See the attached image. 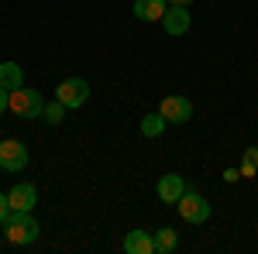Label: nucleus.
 Segmentation results:
<instances>
[{"mask_svg": "<svg viewBox=\"0 0 258 254\" xmlns=\"http://www.w3.org/2000/svg\"><path fill=\"white\" fill-rule=\"evenodd\" d=\"M0 230H4V237L14 244V247H28V244H35L41 234L38 220L31 213H21V210H11L7 213V220L0 223Z\"/></svg>", "mask_w": 258, "mask_h": 254, "instance_id": "1", "label": "nucleus"}, {"mask_svg": "<svg viewBox=\"0 0 258 254\" xmlns=\"http://www.w3.org/2000/svg\"><path fill=\"white\" fill-rule=\"evenodd\" d=\"M7 110H11V114H18L21 120H38L41 114H45V97H41L38 90L21 86V90H14V93H11Z\"/></svg>", "mask_w": 258, "mask_h": 254, "instance_id": "2", "label": "nucleus"}, {"mask_svg": "<svg viewBox=\"0 0 258 254\" xmlns=\"http://www.w3.org/2000/svg\"><path fill=\"white\" fill-rule=\"evenodd\" d=\"M176 210L186 223H207V220H210V203L200 193H189V189L182 193V199L176 203Z\"/></svg>", "mask_w": 258, "mask_h": 254, "instance_id": "3", "label": "nucleus"}, {"mask_svg": "<svg viewBox=\"0 0 258 254\" xmlns=\"http://www.w3.org/2000/svg\"><path fill=\"white\" fill-rule=\"evenodd\" d=\"M55 100L66 103V110H76L90 100V82L86 79H62L59 90H55Z\"/></svg>", "mask_w": 258, "mask_h": 254, "instance_id": "4", "label": "nucleus"}, {"mask_svg": "<svg viewBox=\"0 0 258 254\" xmlns=\"http://www.w3.org/2000/svg\"><path fill=\"white\" fill-rule=\"evenodd\" d=\"M159 24H162V31H165L169 38H182V35L189 31V24H193V21H189V11H186V7H179V4H169V11L162 14Z\"/></svg>", "mask_w": 258, "mask_h": 254, "instance_id": "5", "label": "nucleus"}, {"mask_svg": "<svg viewBox=\"0 0 258 254\" xmlns=\"http://www.w3.org/2000/svg\"><path fill=\"white\" fill-rule=\"evenodd\" d=\"M159 114L165 117V124H186V120L193 117V103L186 97H176L172 93V97H165L159 103Z\"/></svg>", "mask_w": 258, "mask_h": 254, "instance_id": "6", "label": "nucleus"}, {"mask_svg": "<svg viewBox=\"0 0 258 254\" xmlns=\"http://www.w3.org/2000/svg\"><path fill=\"white\" fill-rule=\"evenodd\" d=\"M28 165V148L21 141H0V168L4 172H21Z\"/></svg>", "mask_w": 258, "mask_h": 254, "instance_id": "7", "label": "nucleus"}, {"mask_svg": "<svg viewBox=\"0 0 258 254\" xmlns=\"http://www.w3.org/2000/svg\"><path fill=\"white\" fill-rule=\"evenodd\" d=\"M7 199H11V210L31 213V210L38 206V189H35L31 182H21V186H14V189L7 193Z\"/></svg>", "mask_w": 258, "mask_h": 254, "instance_id": "8", "label": "nucleus"}, {"mask_svg": "<svg viewBox=\"0 0 258 254\" xmlns=\"http://www.w3.org/2000/svg\"><path fill=\"white\" fill-rule=\"evenodd\" d=\"M155 193H159L162 203H169V206H176L179 199H182V193H186V179L182 176H162L159 179V186H155Z\"/></svg>", "mask_w": 258, "mask_h": 254, "instance_id": "9", "label": "nucleus"}, {"mask_svg": "<svg viewBox=\"0 0 258 254\" xmlns=\"http://www.w3.org/2000/svg\"><path fill=\"white\" fill-rule=\"evenodd\" d=\"M169 11V0H135V18L138 21H148V24H155L162 21V14Z\"/></svg>", "mask_w": 258, "mask_h": 254, "instance_id": "10", "label": "nucleus"}, {"mask_svg": "<svg viewBox=\"0 0 258 254\" xmlns=\"http://www.w3.org/2000/svg\"><path fill=\"white\" fill-rule=\"evenodd\" d=\"M124 251L127 254H155V237L148 230H131L124 237Z\"/></svg>", "mask_w": 258, "mask_h": 254, "instance_id": "11", "label": "nucleus"}, {"mask_svg": "<svg viewBox=\"0 0 258 254\" xmlns=\"http://www.w3.org/2000/svg\"><path fill=\"white\" fill-rule=\"evenodd\" d=\"M0 86L7 90V93H14L24 86V72H21L18 62H0Z\"/></svg>", "mask_w": 258, "mask_h": 254, "instance_id": "12", "label": "nucleus"}, {"mask_svg": "<svg viewBox=\"0 0 258 254\" xmlns=\"http://www.w3.org/2000/svg\"><path fill=\"white\" fill-rule=\"evenodd\" d=\"M152 237H155V254H172L176 244H179V234L172 230V227H159Z\"/></svg>", "mask_w": 258, "mask_h": 254, "instance_id": "13", "label": "nucleus"}, {"mask_svg": "<svg viewBox=\"0 0 258 254\" xmlns=\"http://www.w3.org/2000/svg\"><path fill=\"white\" fill-rule=\"evenodd\" d=\"M162 131H165V117L162 114H145L141 117V134L145 137H159Z\"/></svg>", "mask_w": 258, "mask_h": 254, "instance_id": "14", "label": "nucleus"}, {"mask_svg": "<svg viewBox=\"0 0 258 254\" xmlns=\"http://www.w3.org/2000/svg\"><path fill=\"white\" fill-rule=\"evenodd\" d=\"M41 117H45V124H52V127L62 124V117H66V103H59V100H55V103H45V114H41Z\"/></svg>", "mask_w": 258, "mask_h": 254, "instance_id": "15", "label": "nucleus"}, {"mask_svg": "<svg viewBox=\"0 0 258 254\" xmlns=\"http://www.w3.org/2000/svg\"><path fill=\"white\" fill-rule=\"evenodd\" d=\"M255 168H258V148H248L244 151V158H241V179H248V176H255Z\"/></svg>", "mask_w": 258, "mask_h": 254, "instance_id": "16", "label": "nucleus"}, {"mask_svg": "<svg viewBox=\"0 0 258 254\" xmlns=\"http://www.w3.org/2000/svg\"><path fill=\"white\" fill-rule=\"evenodd\" d=\"M7 213H11V199H7V193H0V223L7 220Z\"/></svg>", "mask_w": 258, "mask_h": 254, "instance_id": "17", "label": "nucleus"}, {"mask_svg": "<svg viewBox=\"0 0 258 254\" xmlns=\"http://www.w3.org/2000/svg\"><path fill=\"white\" fill-rule=\"evenodd\" d=\"M7 103H11V93H7V90H4V86H0V117H4V114H7Z\"/></svg>", "mask_w": 258, "mask_h": 254, "instance_id": "18", "label": "nucleus"}, {"mask_svg": "<svg viewBox=\"0 0 258 254\" xmlns=\"http://www.w3.org/2000/svg\"><path fill=\"white\" fill-rule=\"evenodd\" d=\"M224 179H227V182H238L241 172H238V168H227V172H224Z\"/></svg>", "mask_w": 258, "mask_h": 254, "instance_id": "19", "label": "nucleus"}, {"mask_svg": "<svg viewBox=\"0 0 258 254\" xmlns=\"http://www.w3.org/2000/svg\"><path fill=\"white\" fill-rule=\"evenodd\" d=\"M169 4H179V7H189L193 0H169Z\"/></svg>", "mask_w": 258, "mask_h": 254, "instance_id": "20", "label": "nucleus"}]
</instances>
